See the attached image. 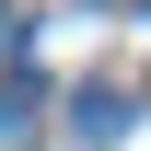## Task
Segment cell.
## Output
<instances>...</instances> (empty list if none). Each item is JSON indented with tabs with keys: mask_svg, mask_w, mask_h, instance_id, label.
I'll return each mask as SVG.
<instances>
[{
	"mask_svg": "<svg viewBox=\"0 0 151 151\" xmlns=\"http://www.w3.org/2000/svg\"><path fill=\"white\" fill-rule=\"evenodd\" d=\"M139 12H151V0H139Z\"/></svg>",
	"mask_w": 151,
	"mask_h": 151,
	"instance_id": "6da1fadb",
	"label": "cell"
}]
</instances>
